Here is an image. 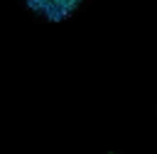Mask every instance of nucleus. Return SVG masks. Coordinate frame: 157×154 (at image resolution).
I'll list each match as a JSON object with an SVG mask.
<instances>
[{"label": "nucleus", "instance_id": "obj_1", "mask_svg": "<svg viewBox=\"0 0 157 154\" xmlns=\"http://www.w3.org/2000/svg\"><path fill=\"white\" fill-rule=\"evenodd\" d=\"M34 12H39V15H44L47 20H52V22H61V20H66L78 5H81V0H25Z\"/></svg>", "mask_w": 157, "mask_h": 154}]
</instances>
